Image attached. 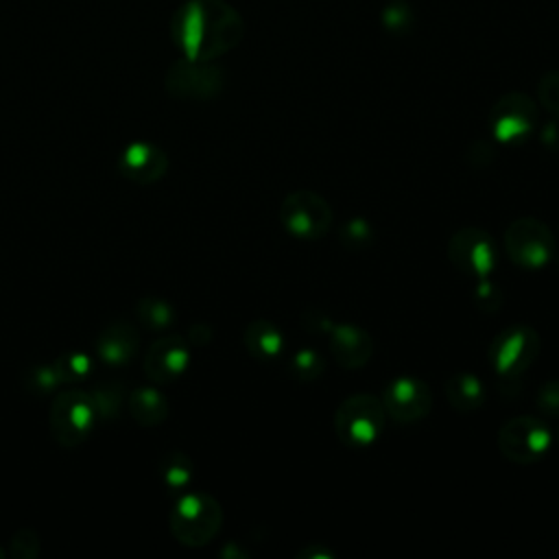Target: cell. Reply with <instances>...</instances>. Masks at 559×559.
Instances as JSON below:
<instances>
[{
  "label": "cell",
  "mask_w": 559,
  "mask_h": 559,
  "mask_svg": "<svg viewBox=\"0 0 559 559\" xmlns=\"http://www.w3.org/2000/svg\"><path fill=\"white\" fill-rule=\"evenodd\" d=\"M90 400L94 406L96 421L114 419L124 402V389L118 382H103L90 391Z\"/></svg>",
  "instance_id": "obj_22"
},
{
  "label": "cell",
  "mask_w": 559,
  "mask_h": 559,
  "mask_svg": "<svg viewBox=\"0 0 559 559\" xmlns=\"http://www.w3.org/2000/svg\"><path fill=\"white\" fill-rule=\"evenodd\" d=\"M555 264H557V271H559V255L555 258Z\"/></svg>",
  "instance_id": "obj_36"
},
{
  "label": "cell",
  "mask_w": 559,
  "mask_h": 559,
  "mask_svg": "<svg viewBox=\"0 0 559 559\" xmlns=\"http://www.w3.org/2000/svg\"><path fill=\"white\" fill-rule=\"evenodd\" d=\"M170 33L183 57L214 61L240 44L245 22L223 0H188L175 11Z\"/></svg>",
  "instance_id": "obj_1"
},
{
  "label": "cell",
  "mask_w": 559,
  "mask_h": 559,
  "mask_svg": "<svg viewBox=\"0 0 559 559\" xmlns=\"http://www.w3.org/2000/svg\"><path fill=\"white\" fill-rule=\"evenodd\" d=\"M450 262L469 280L489 277L498 264V247L480 227H461L452 234L448 249Z\"/></svg>",
  "instance_id": "obj_8"
},
{
  "label": "cell",
  "mask_w": 559,
  "mask_h": 559,
  "mask_svg": "<svg viewBox=\"0 0 559 559\" xmlns=\"http://www.w3.org/2000/svg\"><path fill=\"white\" fill-rule=\"evenodd\" d=\"M24 384L31 393H37V395L52 393L61 384L55 362L52 365H33L24 376Z\"/></svg>",
  "instance_id": "obj_26"
},
{
  "label": "cell",
  "mask_w": 559,
  "mask_h": 559,
  "mask_svg": "<svg viewBox=\"0 0 559 559\" xmlns=\"http://www.w3.org/2000/svg\"><path fill=\"white\" fill-rule=\"evenodd\" d=\"M474 301L478 304V308L487 314H491L493 310L500 308L502 304V293H500V286L489 277H480V280H474Z\"/></svg>",
  "instance_id": "obj_28"
},
{
  "label": "cell",
  "mask_w": 559,
  "mask_h": 559,
  "mask_svg": "<svg viewBox=\"0 0 559 559\" xmlns=\"http://www.w3.org/2000/svg\"><path fill=\"white\" fill-rule=\"evenodd\" d=\"M188 338L194 343V345H205V343H210V338H212V330L205 325V323H197V325H192L190 330H188Z\"/></svg>",
  "instance_id": "obj_34"
},
{
  "label": "cell",
  "mask_w": 559,
  "mask_h": 559,
  "mask_svg": "<svg viewBox=\"0 0 559 559\" xmlns=\"http://www.w3.org/2000/svg\"><path fill=\"white\" fill-rule=\"evenodd\" d=\"M138 347H140V334L129 321L109 323L96 341L98 358L109 367L127 365L138 354Z\"/></svg>",
  "instance_id": "obj_16"
},
{
  "label": "cell",
  "mask_w": 559,
  "mask_h": 559,
  "mask_svg": "<svg viewBox=\"0 0 559 559\" xmlns=\"http://www.w3.org/2000/svg\"><path fill=\"white\" fill-rule=\"evenodd\" d=\"M539 140L546 148L550 151H559V116H555L552 120L544 122V127L539 129Z\"/></svg>",
  "instance_id": "obj_33"
},
{
  "label": "cell",
  "mask_w": 559,
  "mask_h": 559,
  "mask_svg": "<svg viewBox=\"0 0 559 559\" xmlns=\"http://www.w3.org/2000/svg\"><path fill=\"white\" fill-rule=\"evenodd\" d=\"M537 124V107L524 92L502 94L489 111L491 138L500 144L524 142Z\"/></svg>",
  "instance_id": "obj_10"
},
{
  "label": "cell",
  "mask_w": 559,
  "mask_h": 559,
  "mask_svg": "<svg viewBox=\"0 0 559 559\" xmlns=\"http://www.w3.org/2000/svg\"><path fill=\"white\" fill-rule=\"evenodd\" d=\"M0 557H4V550H2V546H0Z\"/></svg>",
  "instance_id": "obj_37"
},
{
  "label": "cell",
  "mask_w": 559,
  "mask_h": 559,
  "mask_svg": "<svg viewBox=\"0 0 559 559\" xmlns=\"http://www.w3.org/2000/svg\"><path fill=\"white\" fill-rule=\"evenodd\" d=\"M382 406L386 417L397 424L421 421L432 408V393L426 382L413 376H400L391 380L382 391Z\"/></svg>",
  "instance_id": "obj_12"
},
{
  "label": "cell",
  "mask_w": 559,
  "mask_h": 559,
  "mask_svg": "<svg viewBox=\"0 0 559 559\" xmlns=\"http://www.w3.org/2000/svg\"><path fill=\"white\" fill-rule=\"evenodd\" d=\"M445 400L459 413H474L485 404V384L478 376L459 371L445 380Z\"/></svg>",
  "instance_id": "obj_17"
},
{
  "label": "cell",
  "mask_w": 559,
  "mask_h": 559,
  "mask_svg": "<svg viewBox=\"0 0 559 559\" xmlns=\"http://www.w3.org/2000/svg\"><path fill=\"white\" fill-rule=\"evenodd\" d=\"M338 238L343 242L345 249L358 251V249H367L373 242V229L365 218H347L341 229H338Z\"/></svg>",
  "instance_id": "obj_25"
},
{
  "label": "cell",
  "mask_w": 559,
  "mask_h": 559,
  "mask_svg": "<svg viewBox=\"0 0 559 559\" xmlns=\"http://www.w3.org/2000/svg\"><path fill=\"white\" fill-rule=\"evenodd\" d=\"M557 441H559V430H557Z\"/></svg>",
  "instance_id": "obj_38"
},
{
  "label": "cell",
  "mask_w": 559,
  "mask_h": 559,
  "mask_svg": "<svg viewBox=\"0 0 559 559\" xmlns=\"http://www.w3.org/2000/svg\"><path fill=\"white\" fill-rule=\"evenodd\" d=\"M223 524L221 504L207 493H186L177 500L170 513V531L175 539L190 548L210 544Z\"/></svg>",
  "instance_id": "obj_2"
},
{
  "label": "cell",
  "mask_w": 559,
  "mask_h": 559,
  "mask_svg": "<svg viewBox=\"0 0 559 559\" xmlns=\"http://www.w3.org/2000/svg\"><path fill=\"white\" fill-rule=\"evenodd\" d=\"M164 85L173 98L212 100L223 90V72L212 61L183 57L168 68Z\"/></svg>",
  "instance_id": "obj_9"
},
{
  "label": "cell",
  "mask_w": 559,
  "mask_h": 559,
  "mask_svg": "<svg viewBox=\"0 0 559 559\" xmlns=\"http://www.w3.org/2000/svg\"><path fill=\"white\" fill-rule=\"evenodd\" d=\"M288 369L299 382H314L325 371L323 356L312 347H301L288 358Z\"/></svg>",
  "instance_id": "obj_24"
},
{
  "label": "cell",
  "mask_w": 559,
  "mask_h": 559,
  "mask_svg": "<svg viewBox=\"0 0 559 559\" xmlns=\"http://www.w3.org/2000/svg\"><path fill=\"white\" fill-rule=\"evenodd\" d=\"M496 441L504 459L518 465H531L548 454L552 445V432L544 419L518 415L500 426Z\"/></svg>",
  "instance_id": "obj_5"
},
{
  "label": "cell",
  "mask_w": 559,
  "mask_h": 559,
  "mask_svg": "<svg viewBox=\"0 0 559 559\" xmlns=\"http://www.w3.org/2000/svg\"><path fill=\"white\" fill-rule=\"evenodd\" d=\"M537 408L546 417H559V380H548L539 386Z\"/></svg>",
  "instance_id": "obj_31"
},
{
  "label": "cell",
  "mask_w": 559,
  "mask_h": 559,
  "mask_svg": "<svg viewBox=\"0 0 559 559\" xmlns=\"http://www.w3.org/2000/svg\"><path fill=\"white\" fill-rule=\"evenodd\" d=\"M61 384H81L92 373V358L85 352L70 349L55 360Z\"/></svg>",
  "instance_id": "obj_23"
},
{
  "label": "cell",
  "mask_w": 559,
  "mask_h": 559,
  "mask_svg": "<svg viewBox=\"0 0 559 559\" xmlns=\"http://www.w3.org/2000/svg\"><path fill=\"white\" fill-rule=\"evenodd\" d=\"M190 365V347L181 336L166 334L157 338L144 356V373L155 384L175 382Z\"/></svg>",
  "instance_id": "obj_13"
},
{
  "label": "cell",
  "mask_w": 559,
  "mask_h": 559,
  "mask_svg": "<svg viewBox=\"0 0 559 559\" xmlns=\"http://www.w3.org/2000/svg\"><path fill=\"white\" fill-rule=\"evenodd\" d=\"M194 476V465L186 452H168L159 463V478L168 491H183Z\"/></svg>",
  "instance_id": "obj_20"
},
{
  "label": "cell",
  "mask_w": 559,
  "mask_h": 559,
  "mask_svg": "<svg viewBox=\"0 0 559 559\" xmlns=\"http://www.w3.org/2000/svg\"><path fill=\"white\" fill-rule=\"evenodd\" d=\"M537 98L546 111L559 116V70H550L539 79Z\"/></svg>",
  "instance_id": "obj_29"
},
{
  "label": "cell",
  "mask_w": 559,
  "mask_h": 559,
  "mask_svg": "<svg viewBox=\"0 0 559 559\" xmlns=\"http://www.w3.org/2000/svg\"><path fill=\"white\" fill-rule=\"evenodd\" d=\"M542 354V338L528 325H509L498 332L489 345V362L504 380H518Z\"/></svg>",
  "instance_id": "obj_4"
},
{
  "label": "cell",
  "mask_w": 559,
  "mask_h": 559,
  "mask_svg": "<svg viewBox=\"0 0 559 559\" xmlns=\"http://www.w3.org/2000/svg\"><path fill=\"white\" fill-rule=\"evenodd\" d=\"M129 413L131 417L140 424V426H157L166 419L168 415V402L166 397L153 389V386H142L135 389L129 400H127Z\"/></svg>",
  "instance_id": "obj_19"
},
{
  "label": "cell",
  "mask_w": 559,
  "mask_h": 559,
  "mask_svg": "<svg viewBox=\"0 0 559 559\" xmlns=\"http://www.w3.org/2000/svg\"><path fill=\"white\" fill-rule=\"evenodd\" d=\"M168 170L166 153L148 142H133L120 155V173L133 183L148 186L159 181Z\"/></svg>",
  "instance_id": "obj_15"
},
{
  "label": "cell",
  "mask_w": 559,
  "mask_h": 559,
  "mask_svg": "<svg viewBox=\"0 0 559 559\" xmlns=\"http://www.w3.org/2000/svg\"><path fill=\"white\" fill-rule=\"evenodd\" d=\"M384 424L386 411L382 400L369 393L349 395L334 413V430L338 439L352 448L371 445L382 435Z\"/></svg>",
  "instance_id": "obj_3"
},
{
  "label": "cell",
  "mask_w": 559,
  "mask_h": 559,
  "mask_svg": "<svg viewBox=\"0 0 559 559\" xmlns=\"http://www.w3.org/2000/svg\"><path fill=\"white\" fill-rule=\"evenodd\" d=\"M245 347L251 356L260 358V360H273L284 352V336L277 330V325H273L266 319H255L245 328L242 334Z\"/></svg>",
  "instance_id": "obj_18"
},
{
  "label": "cell",
  "mask_w": 559,
  "mask_h": 559,
  "mask_svg": "<svg viewBox=\"0 0 559 559\" xmlns=\"http://www.w3.org/2000/svg\"><path fill=\"white\" fill-rule=\"evenodd\" d=\"M336 362L345 369H362L373 356V341L367 330L354 323H332L330 332L323 336Z\"/></svg>",
  "instance_id": "obj_14"
},
{
  "label": "cell",
  "mask_w": 559,
  "mask_h": 559,
  "mask_svg": "<svg viewBox=\"0 0 559 559\" xmlns=\"http://www.w3.org/2000/svg\"><path fill=\"white\" fill-rule=\"evenodd\" d=\"M509 258L524 269H542L552 260L555 236L546 223L537 218H518L504 231Z\"/></svg>",
  "instance_id": "obj_11"
},
{
  "label": "cell",
  "mask_w": 559,
  "mask_h": 559,
  "mask_svg": "<svg viewBox=\"0 0 559 559\" xmlns=\"http://www.w3.org/2000/svg\"><path fill=\"white\" fill-rule=\"evenodd\" d=\"M135 314L146 330L164 332L175 323V308L162 297H142L135 304Z\"/></svg>",
  "instance_id": "obj_21"
},
{
  "label": "cell",
  "mask_w": 559,
  "mask_h": 559,
  "mask_svg": "<svg viewBox=\"0 0 559 559\" xmlns=\"http://www.w3.org/2000/svg\"><path fill=\"white\" fill-rule=\"evenodd\" d=\"M474 146H476L478 151H476V153H472V151H469V153H467V159H472V157H480V159H478V166H485L487 162H491V159H493V146H489V144H487V142H483V140H480V142H474Z\"/></svg>",
  "instance_id": "obj_35"
},
{
  "label": "cell",
  "mask_w": 559,
  "mask_h": 559,
  "mask_svg": "<svg viewBox=\"0 0 559 559\" xmlns=\"http://www.w3.org/2000/svg\"><path fill=\"white\" fill-rule=\"evenodd\" d=\"M332 319L325 314V312H321V310H306L304 314H301V325L310 332V334H314V336H325L328 332H330V328H332Z\"/></svg>",
  "instance_id": "obj_32"
},
{
  "label": "cell",
  "mask_w": 559,
  "mask_h": 559,
  "mask_svg": "<svg viewBox=\"0 0 559 559\" xmlns=\"http://www.w3.org/2000/svg\"><path fill=\"white\" fill-rule=\"evenodd\" d=\"M330 203L312 190H295L280 205V221L297 238L317 240L332 227Z\"/></svg>",
  "instance_id": "obj_7"
},
{
  "label": "cell",
  "mask_w": 559,
  "mask_h": 559,
  "mask_svg": "<svg viewBox=\"0 0 559 559\" xmlns=\"http://www.w3.org/2000/svg\"><path fill=\"white\" fill-rule=\"evenodd\" d=\"M413 11L408 4H404L402 0H391L384 9H382V26L393 33V35H402L408 33L413 28Z\"/></svg>",
  "instance_id": "obj_27"
},
{
  "label": "cell",
  "mask_w": 559,
  "mask_h": 559,
  "mask_svg": "<svg viewBox=\"0 0 559 559\" xmlns=\"http://www.w3.org/2000/svg\"><path fill=\"white\" fill-rule=\"evenodd\" d=\"M9 552L13 557L35 559L39 555V535L33 528H20L9 542Z\"/></svg>",
  "instance_id": "obj_30"
},
{
  "label": "cell",
  "mask_w": 559,
  "mask_h": 559,
  "mask_svg": "<svg viewBox=\"0 0 559 559\" xmlns=\"http://www.w3.org/2000/svg\"><path fill=\"white\" fill-rule=\"evenodd\" d=\"M96 424L90 393L68 389L59 393L50 406V430L59 445L74 448L83 443Z\"/></svg>",
  "instance_id": "obj_6"
}]
</instances>
